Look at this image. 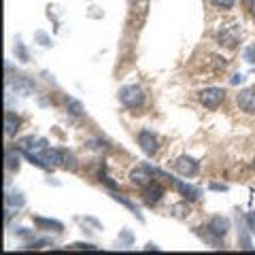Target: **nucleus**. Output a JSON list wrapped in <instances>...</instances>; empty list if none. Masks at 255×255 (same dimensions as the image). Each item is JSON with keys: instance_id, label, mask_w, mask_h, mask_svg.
Listing matches in <instances>:
<instances>
[{"instance_id": "nucleus-22", "label": "nucleus", "mask_w": 255, "mask_h": 255, "mask_svg": "<svg viewBox=\"0 0 255 255\" xmlns=\"http://www.w3.org/2000/svg\"><path fill=\"white\" fill-rule=\"evenodd\" d=\"M17 238H21L23 243H30V241H34V230H28V228H15V232H13Z\"/></svg>"}, {"instance_id": "nucleus-8", "label": "nucleus", "mask_w": 255, "mask_h": 255, "mask_svg": "<svg viewBox=\"0 0 255 255\" xmlns=\"http://www.w3.org/2000/svg\"><path fill=\"white\" fill-rule=\"evenodd\" d=\"M138 145L142 149V153L149 155V157H153L159 151V138L151 130H140L138 132Z\"/></svg>"}, {"instance_id": "nucleus-32", "label": "nucleus", "mask_w": 255, "mask_h": 255, "mask_svg": "<svg viewBox=\"0 0 255 255\" xmlns=\"http://www.w3.org/2000/svg\"><path fill=\"white\" fill-rule=\"evenodd\" d=\"M243 81H245V75H241V73L230 79V83H232V85H238V83H243Z\"/></svg>"}, {"instance_id": "nucleus-29", "label": "nucleus", "mask_w": 255, "mask_h": 255, "mask_svg": "<svg viewBox=\"0 0 255 255\" xmlns=\"http://www.w3.org/2000/svg\"><path fill=\"white\" fill-rule=\"evenodd\" d=\"M70 249H87V251H96L98 247L92 245V243H75V245H70Z\"/></svg>"}, {"instance_id": "nucleus-19", "label": "nucleus", "mask_w": 255, "mask_h": 255, "mask_svg": "<svg viewBox=\"0 0 255 255\" xmlns=\"http://www.w3.org/2000/svg\"><path fill=\"white\" fill-rule=\"evenodd\" d=\"M66 111L73 117H83L85 115V109L77 98H66Z\"/></svg>"}, {"instance_id": "nucleus-1", "label": "nucleus", "mask_w": 255, "mask_h": 255, "mask_svg": "<svg viewBox=\"0 0 255 255\" xmlns=\"http://www.w3.org/2000/svg\"><path fill=\"white\" fill-rule=\"evenodd\" d=\"M41 157L45 159L47 164L51 166H62V168H66V170H77V157L73 151H68V149H64V147H47Z\"/></svg>"}, {"instance_id": "nucleus-15", "label": "nucleus", "mask_w": 255, "mask_h": 255, "mask_svg": "<svg viewBox=\"0 0 255 255\" xmlns=\"http://www.w3.org/2000/svg\"><path fill=\"white\" fill-rule=\"evenodd\" d=\"M19 126H21L19 115H15L13 111H6L4 113V134H6V138H13L15 134H17Z\"/></svg>"}, {"instance_id": "nucleus-23", "label": "nucleus", "mask_w": 255, "mask_h": 255, "mask_svg": "<svg viewBox=\"0 0 255 255\" xmlns=\"http://www.w3.org/2000/svg\"><path fill=\"white\" fill-rule=\"evenodd\" d=\"M15 55H17V60H19V62H28V60H30V55H28L26 45H23L21 41H17V43H15Z\"/></svg>"}, {"instance_id": "nucleus-9", "label": "nucleus", "mask_w": 255, "mask_h": 255, "mask_svg": "<svg viewBox=\"0 0 255 255\" xmlns=\"http://www.w3.org/2000/svg\"><path fill=\"white\" fill-rule=\"evenodd\" d=\"M140 198H142V202H145L147 206H155V204L162 202V198H164V187L159 185V183L151 181L147 187L140 189Z\"/></svg>"}, {"instance_id": "nucleus-30", "label": "nucleus", "mask_w": 255, "mask_h": 255, "mask_svg": "<svg viewBox=\"0 0 255 255\" xmlns=\"http://www.w3.org/2000/svg\"><path fill=\"white\" fill-rule=\"evenodd\" d=\"M245 223H247V228L251 230V234H255V211H253V213H249V215H247Z\"/></svg>"}, {"instance_id": "nucleus-17", "label": "nucleus", "mask_w": 255, "mask_h": 255, "mask_svg": "<svg viewBox=\"0 0 255 255\" xmlns=\"http://www.w3.org/2000/svg\"><path fill=\"white\" fill-rule=\"evenodd\" d=\"M111 198H113V200H115V202H119V204H124V206H126V209H128V211H130V213L134 215V217H136L138 221H142V215H140V211H138V206H136V204H134L132 200H128V198H126V196H122V194H117V191H111Z\"/></svg>"}, {"instance_id": "nucleus-18", "label": "nucleus", "mask_w": 255, "mask_h": 255, "mask_svg": "<svg viewBox=\"0 0 255 255\" xmlns=\"http://www.w3.org/2000/svg\"><path fill=\"white\" fill-rule=\"evenodd\" d=\"M196 234L202 238L204 243H209L211 247H215V249H221L223 247V238H219V236H215V234H211L206 228H196Z\"/></svg>"}, {"instance_id": "nucleus-33", "label": "nucleus", "mask_w": 255, "mask_h": 255, "mask_svg": "<svg viewBox=\"0 0 255 255\" xmlns=\"http://www.w3.org/2000/svg\"><path fill=\"white\" fill-rule=\"evenodd\" d=\"M145 249H147V251H151V249H159V247H157V245H153V243H149V245L145 247Z\"/></svg>"}, {"instance_id": "nucleus-36", "label": "nucleus", "mask_w": 255, "mask_h": 255, "mask_svg": "<svg viewBox=\"0 0 255 255\" xmlns=\"http://www.w3.org/2000/svg\"><path fill=\"white\" fill-rule=\"evenodd\" d=\"M253 168H255V164H253Z\"/></svg>"}, {"instance_id": "nucleus-11", "label": "nucleus", "mask_w": 255, "mask_h": 255, "mask_svg": "<svg viewBox=\"0 0 255 255\" xmlns=\"http://www.w3.org/2000/svg\"><path fill=\"white\" fill-rule=\"evenodd\" d=\"M236 105H238V109H241V111H245L247 115H255V87H249V90L238 92Z\"/></svg>"}, {"instance_id": "nucleus-20", "label": "nucleus", "mask_w": 255, "mask_h": 255, "mask_svg": "<svg viewBox=\"0 0 255 255\" xmlns=\"http://www.w3.org/2000/svg\"><path fill=\"white\" fill-rule=\"evenodd\" d=\"M19 149H6V170L9 172H15L19 170V155H17Z\"/></svg>"}, {"instance_id": "nucleus-10", "label": "nucleus", "mask_w": 255, "mask_h": 255, "mask_svg": "<svg viewBox=\"0 0 255 255\" xmlns=\"http://www.w3.org/2000/svg\"><path fill=\"white\" fill-rule=\"evenodd\" d=\"M204 228L209 230L211 234H215V236L226 238L228 232H230V219H228V217H221V215H213Z\"/></svg>"}, {"instance_id": "nucleus-28", "label": "nucleus", "mask_w": 255, "mask_h": 255, "mask_svg": "<svg viewBox=\"0 0 255 255\" xmlns=\"http://www.w3.org/2000/svg\"><path fill=\"white\" fill-rule=\"evenodd\" d=\"M245 62L247 64H255V45H251V47H247L245 49Z\"/></svg>"}, {"instance_id": "nucleus-27", "label": "nucleus", "mask_w": 255, "mask_h": 255, "mask_svg": "<svg viewBox=\"0 0 255 255\" xmlns=\"http://www.w3.org/2000/svg\"><path fill=\"white\" fill-rule=\"evenodd\" d=\"M34 38H36V41H38V43H41L43 47H51V38H49V36H47V34H45V32H41V30H38V32H36V34H34Z\"/></svg>"}, {"instance_id": "nucleus-3", "label": "nucleus", "mask_w": 255, "mask_h": 255, "mask_svg": "<svg viewBox=\"0 0 255 255\" xmlns=\"http://www.w3.org/2000/svg\"><path fill=\"white\" fill-rule=\"evenodd\" d=\"M217 43L226 49H236L241 45V23H226L217 32Z\"/></svg>"}, {"instance_id": "nucleus-24", "label": "nucleus", "mask_w": 255, "mask_h": 255, "mask_svg": "<svg viewBox=\"0 0 255 255\" xmlns=\"http://www.w3.org/2000/svg\"><path fill=\"white\" fill-rule=\"evenodd\" d=\"M211 4L215 6V9H221V11H230V9H234L236 0H211Z\"/></svg>"}, {"instance_id": "nucleus-14", "label": "nucleus", "mask_w": 255, "mask_h": 255, "mask_svg": "<svg viewBox=\"0 0 255 255\" xmlns=\"http://www.w3.org/2000/svg\"><path fill=\"white\" fill-rule=\"evenodd\" d=\"M151 179H153V174H151L147 168H136V170L130 172V183H132L134 187H138V189L147 187L149 183H151Z\"/></svg>"}, {"instance_id": "nucleus-16", "label": "nucleus", "mask_w": 255, "mask_h": 255, "mask_svg": "<svg viewBox=\"0 0 255 255\" xmlns=\"http://www.w3.org/2000/svg\"><path fill=\"white\" fill-rule=\"evenodd\" d=\"M251 230L247 228V223H238V247L245 251H251L253 249V243H251Z\"/></svg>"}, {"instance_id": "nucleus-26", "label": "nucleus", "mask_w": 255, "mask_h": 255, "mask_svg": "<svg viewBox=\"0 0 255 255\" xmlns=\"http://www.w3.org/2000/svg\"><path fill=\"white\" fill-rule=\"evenodd\" d=\"M49 245V238H43V241H30V243H26V247H23V249H41V247H47Z\"/></svg>"}, {"instance_id": "nucleus-13", "label": "nucleus", "mask_w": 255, "mask_h": 255, "mask_svg": "<svg viewBox=\"0 0 255 255\" xmlns=\"http://www.w3.org/2000/svg\"><path fill=\"white\" fill-rule=\"evenodd\" d=\"M32 221H34V226H36L38 230H45V232H55V234L64 232V223H62V221L47 219V217H41V215H34V217H32Z\"/></svg>"}, {"instance_id": "nucleus-12", "label": "nucleus", "mask_w": 255, "mask_h": 255, "mask_svg": "<svg viewBox=\"0 0 255 255\" xmlns=\"http://www.w3.org/2000/svg\"><path fill=\"white\" fill-rule=\"evenodd\" d=\"M9 87H13L17 94L21 96H30L32 92L36 90V85L34 81H30L28 77H23V75H15V77H9Z\"/></svg>"}, {"instance_id": "nucleus-34", "label": "nucleus", "mask_w": 255, "mask_h": 255, "mask_svg": "<svg viewBox=\"0 0 255 255\" xmlns=\"http://www.w3.org/2000/svg\"><path fill=\"white\" fill-rule=\"evenodd\" d=\"M251 17L255 19V2H251Z\"/></svg>"}, {"instance_id": "nucleus-21", "label": "nucleus", "mask_w": 255, "mask_h": 255, "mask_svg": "<svg viewBox=\"0 0 255 255\" xmlns=\"http://www.w3.org/2000/svg\"><path fill=\"white\" fill-rule=\"evenodd\" d=\"M98 181L102 183V185H107V187H109L111 191H115V189H117V183H115L113 179L109 177V172L105 170V166H102V168L98 170Z\"/></svg>"}, {"instance_id": "nucleus-35", "label": "nucleus", "mask_w": 255, "mask_h": 255, "mask_svg": "<svg viewBox=\"0 0 255 255\" xmlns=\"http://www.w3.org/2000/svg\"><path fill=\"white\" fill-rule=\"evenodd\" d=\"M245 2H247V4H251V2H255V0H245Z\"/></svg>"}, {"instance_id": "nucleus-6", "label": "nucleus", "mask_w": 255, "mask_h": 255, "mask_svg": "<svg viewBox=\"0 0 255 255\" xmlns=\"http://www.w3.org/2000/svg\"><path fill=\"white\" fill-rule=\"evenodd\" d=\"M23 204H26V196H23L21 191H17V189L6 191V196H4V219L9 221L19 209H23Z\"/></svg>"}, {"instance_id": "nucleus-5", "label": "nucleus", "mask_w": 255, "mask_h": 255, "mask_svg": "<svg viewBox=\"0 0 255 255\" xmlns=\"http://www.w3.org/2000/svg\"><path fill=\"white\" fill-rule=\"evenodd\" d=\"M172 168L179 174H183V177H196V174L200 172V162L191 155H179L172 162Z\"/></svg>"}, {"instance_id": "nucleus-31", "label": "nucleus", "mask_w": 255, "mask_h": 255, "mask_svg": "<svg viewBox=\"0 0 255 255\" xmlns=\"http://www.w3.org/2000/svg\"><path fill=\"white\" fill-rule=\"evenodd\" d=\"M209 189H213V191H228V185H223V183H211Z\"/></svg>"}, {"instance_id": "nucleus-4", "label": "nucleus", "mask_w": 255, "mask_h": 255, "mask_svg": "<svg viewBox=\"0 0 255 255\" xmlns=\"http://www.w3.org/2000/svg\"><path fill=\"white\" fill-rule=\"evenodd\" d=\"M198 100L200 105L209 111H217L221 107V102L226 100V90L223 87H204L198 92Z\"/></svg>"}, {"instance_id": "nucleus-25", "label": "nucleus", "mask_w": 255, "mask_h": 255, "mask_svg": "<svg viewBox=\"0 0 255 255\" xmlns=\"http://www.w3.org/2000/svg\"><path fill=\"white\" fill-rule=\"evenodd\" d=\"M132 243H134L132 232H130V230H124V232L119 234V247H130Z\"/></svg>"}, {"instance_id": "nucleus-7", "label": "nucleus", "mask_w": 255, "mask_h": 255, "mask_svg": "<svg viewBox=\"0 0 255 255\" xmlns=\"http://www.w3.org/2000/svg\"><path fill=\"white\" fill-rule=\"evenodd\" d=\"M164 181L172 183L174 189H177L179 194H181L183 198H185V200H198V198L202 196V189H198V187H194V185H189V183H183V181H179V179H174L172 174H168V172H166Z\"/></svg>"}, {"instance_id": "nucleus-2", "label": "nucleus", "mask_w": 255, "mask_h": 255, "mask_svg": "<svg viewBox=\"0 0 255 255\" xmlns=\"http://www.w3.org/2000/svg\"><path fill=\"white\" fill-rule=\"evenodd\" d=\"M117 98L126 109H132V111H136V109H140L142 105H145V92H142V87H138V85L119 87Z\"/></svg>"}]
</instances>
